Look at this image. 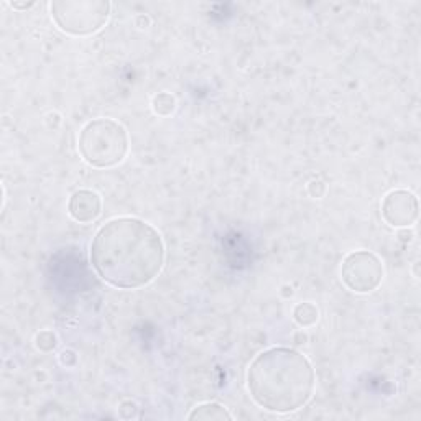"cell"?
Returning <instances> with one entry per match:
<instances>
[{"instance_id":"ba28073f","label":"cell","mask_w":421,"mask_h":421,"mask_svg":"<svg viewBox=\"0 0 421 421\" xmlns=\"http://www.w3.org/2000/svg\"><path fill=\"white\" fill-rule=\"evenodd\" d=\"M190 420H232V415L227 411L226 407L216 403V402H207L203 405H198L193 411L188 416Z\"/></svg>"},{"instance_id":"277c9868","label":"cell","mask_w":421,"mask_h":421,"mask_svg":"<svg viewBox=\"0 0 421 421\" xmlns=\"http://www.w3.org/2000/svg\"><path fill=\"white\" fill-rule=\"evenodd\" d=\"M51 17L61 31L73 36H88L107 23V0H55L50 3Z\"/></svg>"},{"instance_id":"7a4b0ae2","label":"cell","mask_w":421,"mask_h":421,"mask_svg":"<svg viewBox=\"0 0 421 421\" xmlns=\"http://www.w3.org/2000/svg\"><path fill=\"white\" fill-rule=\"evenodd\" d=\"M316 374L303 354L290 347H272L253 359L247 370L252 400L272 413H292L311 400Z\"/></svg>"},{"instance_id":"7c38bea8","label":"cell","mask_w":421,"mask_h":421,"mask_svg":"<svg viewBox=\"0 0 421 421\" xmlns=\"http://www.w3.org/2000/svg\"><path fill=\"white\" fill-rule=\"evenodd\" d=\"M326 191H328V188H326L324 181H321V179H313L308 185V194L314 199H321L326 194Z\"/></svg>"},{"instance_id":"52a82bcc","label":"cell","mask_w":421,"mask_h":421,"mask_svg":"<svg viewBox=\"0 0 421 421\" xmlns=\"http://www.w3.org/2000/svg\"><path fill=\"white\" fill-rule=\"evenodd\" d=\"M68 212L76 222L91 224L102 212L101 196L92 190H77L69 198Z\"/></svg>"},{"instance_id":"4fadbf2b","label":"cell","mask_w":421,"mask_h":421,"mask_svg":"<svg viewBox=\"0 0 421 421\" xmlns=\"http://www.w3.org/2000/svg\"><path fill=\"white\" fill-rule=\"evenodd\" d=\"M60 361L64 367H75L76 362H77V355H76L75 350L66 349V350H63V353H61Z\"/></svg>"},{"instance_id":"6da1fadb","label":"cell","mask_w":421,"mask_h":421,"mask_svg":"<svg viewBox=\"0 0 421 421\" xmlns=\"http://www.w3.org/2000/svg\"><path fill=\"white\" fill-rule=\"evenodd\" d=\"M91 264L105 283L137 290L152 283L165 264V244L152 224L138 218H116L94 235Z\"/></svg>"},{"instance_id":"9c48e42d","label":"cell","mask_w":421,"mask_h":421,"mask_svg":"<svg viewBox=\"0 0 421 421\" xmlns=\"http://www.w3.org/2000/svg\"><path fill=\"white\" fill-rule=\"evenodd\" d=\"M293 320L301 328H311L320 320V311H318L316 305L311 303V301L298 303L295 309H293Z\"/></svg>"},{"instance_id":"5bb4252c","label":"cell","mask_w":421,"mask_h":421,"mask_svg":"<svg viewBox=\"0 0 421 421\" xmlns=\"http://www.w3.org/2000/svg\"><path fill=\"white\" fill-rule=\"evenodd\" d=\"M35 5V2H28V3H17V2H10V7L15 10H28Z\"/></svg>"},{"instance_id":"3957f363","label":"cell","mask_w":421,"mask_h":421,"mask_svg":"<svg viewBox=\"0 0 421 421\" xmlns=\"http://www.w3.org/2000/svg\"><path fill=\"white\" fill-rule=\"evenodd\" d=\"M77 149L83 160L92 168H112L127 157L129 135L117 120L94 118L81 130Z\"/></svg>"},{"instance_id":"5b68a950","label":"cell","mask_w":421,"mask_h":421,"mask_svg":"<svg viewBox=\"0 0 421 421\" xmlns=\"http://www.w3.org/2000/svg\"><path fill=\"white\" fill-rule=\"evenodd\" d=\"M341 280L354 293L374 292L383 280L382 260L369 251L350 252L342 260Z\"/></svg>"},{"instance_id":"8fae6325","label":"cell","mask_w":421,"mask_h":421,"mask_svg":"<svg viewBox=\"0 0 421 421\" xmlns=\"http://www.w3.org/2000/svg\"><path fill=\"white\" fill-rule=\"evenodd\" d=\"M35 346L36 349H40L42 353H51V350H55L56 346H58V337H56V334L50 329L40 331L35 336Z\"/></svg>"},{"instance_id":"8992f818","label":"cell","mask_w":421,"mask_h":421,"mask_svg":"<svg viewBox=\"0 0 421 421\" xmlns=\"http://www.w3.org/2000/svg\"><path fill=\"white\" fill-rule=\"evenodd\" d=\"M420 214L418 198L408 190L390 191L382 203V218L388 226L402 229L416 222Z\"/></svg>"},{"instance_id":"9a60e30c","label":"cell","mask_w":421,"mask_h":421,"mask_svg":"<svg viewBox=\"0 0 421 421\" xmlns=\"http://www.w3.org/2000/svg\"><path fill=\"white\" fill-rule=\"evenodd\" d=\"M306 341H308V336H306V334H303V331H301V333L295 334V342H296V344H305Z\"/></svg>"},{"instance_id":"30bf717a","label":"cell","mask_w":421,"mask_h":421,"mask_svg":"<svg viewBox=\"0 0 421 421\" xmlns=\"http://www.w3.org/2000/svg\"><path fill=\"white\" fill-rule=\"evenodd\" d=\"M152 109L157 116L170 117L177 109V99L170 92H158L152 99Z\"/></svg>"}]
</instances>
